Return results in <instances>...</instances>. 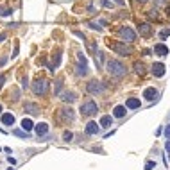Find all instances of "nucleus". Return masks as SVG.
<instances>
[{
  "instance_id": "nucleus-27",
  "label": "nucleus",
  "mask_w": 170,
  "mask_h": 170,
  "mask_svg": "<svg viewBox=\"0 0 170 170\" xmlns=\"http://www.w3.org/2000/svg\"><path fill=\"white\" fill-rule=\"evenodd\" d=\"M165 134H167V138H170V125L165 129Z\"/></svg>"
},
{
  "instance_id": "nucleus-11",
  "label": "nucleus",
  "mask_w": 170,
  "mask_h": 170,
  "mask_svg": "<svg viewBox=\"0 0 170 170\" xmlns=\"http://www.w3.org/2000/svg\"><path fill=\"white\" fill-rule=\"evenodd\" d=\"M138 31H140L141 36H149V34H151V25H149V23H140Z\"/></svg>"
},
{
  "instance_id": "nucleus-28",
  "label": "nucleus",
  "mask_w": 170,
  "mask_h": 170,
  "mask_svg": "<svg viewBox=\"0 0 170 170\" xmlns=\"http://www.w3.org/2000/svg\"><path fill=\"white\" fill-rule=\"evenodd\" d=\"M165 149H167V152H168V154H170V140H168V141H167V145H165Z\"/></svg>"
},
{
  "instance_id": "nucleus-29",
  "label": "nucleus",
  "mask_w": 170,
  "mask_h": 170,
  "mask_svg": "<svg viewBox=\"0 0 170 170\" xmlns=\"http://www.w3.org/2000/svg\"><path fill=\"white\" fill-rule=\"evenodd\" d=\"M2 83H4V75H0V86H2Z\"/></svg>"
},
{
  "instance_id": "nucleus-30",
  "label": "nucleus",
  "mask_w": 170,
  "mask_h": 170,
  "mask_svg": "<svg viewBox=\"0 0 170 170\" xmlns=\"http://www.w3.org/2000/svg\"><path fill=\"white\" fill-rule=\"evenodd\" d=\"M0 111H2V106H0Z\"/></svg>"
},
{
  "instance_id": "nucleus-19",
  "label": "nucleus",
  "mask_w": 170,
  "mask_h": 170,
  "mask_svg": "<svg viewBox=\"0 0 170 170\" xmlns=\"http://www.w3.org/2000/svg\"><path fill=\"white\" fill-rule=\"evenodd\" d=\"M47 131H49V125H47V124H38L36 125V133L38 134H45Z\"/></svg>"
},
{
  "instance_id": "nucleus-12",
  "label": "nucleus",
  "mask_w": 170,
  "mask_h": 170,
  "mask_svg": "<svg viewBox=\"0 0 170 170\" xmlns=\"http://www.w3.org/2000/svg\"><path fill=\"white\" fill-rule=\"evenodd\" d=\"M2 122L5 125H13L15 124V117H13L11 113H5V115H2Z\"/></svg>"
},
{
  "instance_id": "nucleus-1",
  "label": "nucleus",
  "mask_w": 170,
  "mask_h": 170,
  "mask_svg": "<svg viewBox=\"0 0 170 170\" xmlns=\"http://www.w3.org/2000/svg\"><path fill=\"white\" fill-rule=\"evenodd\" d=\"M106 66H107V72L111 73V75H115V77H122V75H125V66L120 63V61H117V59H109L106 63Z\"/></svg>"
},
{
  "instance_id": "nucleus-9",
  "label": "nucleus",
  "mask_w": 170,
  "mask_h": 170,
  "mask_svg": "<svg viewBox=\"0 0 170 170\" xmlns=\"http://www.w3.org/2000/svg\"><path fill=\"white\" fill-rule=\"evenodd\" d=\"M143 97H145L147 100H154L156 97H158V91H156L154 88H147V90L143 91Z\"/></svg>"
},
{
  "instance_id": "nucleus-5",
  "label": "nucleus",
  "mask_w": 170,
  "mask_h": 170,
  "mask_svg": "<svg viewBox=\"0 0 170 170\" xmlns=\"http://www.w3.org/2000/svg\"><path fill=\"white\" fill-rule=\"evenodd\" d=\"M120 36H122V41H127V43H131L134 41V38H136V34L133 29H129V27H124V29H120Z\"/></svg>"
},
{
  "instance_id": "nucleus-16",
  "label": "nucleus",
  "mask_w": 170,
  "mask_h": 170,
  "mask_svg": "<svg viewBox=\"0 0 170 170\" xmlns=\"http://www.w3.org/2000/svg\"><path fill=\"white\" fill-rule=\"evenodd\" d=\"M125 106L131 107V109H134V107H140V100H138V99H129Z\"/></svg>"
},
{
  "instance_id": "nucleus-7",
  "label": "nucleus",
  "mask_w": 170,
  "mask_h": 170,
  "mask_svg": "<svg viewBox=\"0 0 170 170\" xmlns=\"http://www.w3.org/2000/svg\"><path fill=\"white\" fill-rule=\"evenodd\" d=\"M152 73L156 77H163L165 75V66H163L161 63H154L152 65Z\"/></svg>"
},
{
  "instance_id": "nucleus-10",
  "label": "nucleus",
  "mask_w": 170,
  "mask_h": 170,
  "mask_svg": "<svg viewBox=\"0 0 170 170\" xmlns=\"http://www.w3.org/2000/svg\"><path fill=\"white\" fill-rule=\"evenodd\" d=\"M86 133H88V134H97V133H99L97 122H90V124L86 125Z\"/></svg>"
},
{
  "instance_id": "nucleus-31",
  "label": "nucleus",
  "mask_w": 170,
  "mask_h": 170,
  "mask_svg": "<svg viewBox=\"0 0 170 170\" xmlns=\"http://www.w3.org/2000/svg\"><path fill=\"white\" fill-rule=\"evenodd\" d=\"M140 2H145V0H140Z\"/></svg>"
},
{
  "instance_id": "nucleus-22",
  "label": "nucleus",
  "mask_w": 170,
  "mask_h": 170,
  "mask_svg": "<svg viewBox=\"0 0 170 170\" xmlns=\"http://www.w3.org/2000/svg\"><path fill=\"white\" fill-rule=\"evenodd\" d=\"M0 15L9 16V15H11V9H7V7H0Z\"/></svg>"
},
{
  "instance_id": "nucleus-23",
  "label": "nucleus",
  "mask_w": 170,
  "mask_h": 170,
  "mask_svg": "<svg viewBox=\"0 0 170 170\" xmlns=\"http://www.w3.org/2000/svg\"><path fill=\"white\" fill-rule=\"evenodd\" d=\"M134 68H136V72H138V73H143V72H145V70H143V65H141V63H136Z\"/></svg>"
},
{
  "instance_id": "nucleus-15",
  "label": "nucleus",
  "mask_w": 170,
  "mask_h": 170,
  "mask_svg": "<svg viewBox=\"0 0 170 170\" xmlns=\"http://www.w3.org/2000/svg\"><path fill=\"white\" fill-rule=\"evenodd\" d=\"M111 124H113V118L111 117H102L100 118V125L102 127H111Z\"/></svg>"
},
{
  "instance_id": "nucleus-6",
  "label": "nucleus",
  "mask_w": 170,
  "mask_h": 170,
  "mask_svg": "<svg viewBox=\"0 0 170 170\" xmlns=\"http://www.w3.org/2000/svg\"><path fill=\"white\" fill-rule=\"evenodd\" d=\"M88 91L93 93V95H99L104 91V86H102V83H99V81H90L88 83Z\"/></svg>"
},
{
  "instance_id": "nucleus-26",
  "label": "nucleus",
  "mask_w": 170,
  "mask_h": 170,
  "mask_svg": "<svg viewBox=\"0 0 170 170\" xmlns=\"http://www.w3.org/2000/svg\"><path fill=\"white\" fill-rule=\"evenodd\" d=\"M154 167H156V163H152V161H149V163H147V165H145V170H152Z\"/></svg>"
},
{
  "instance_id": "nucleus-21",
  "label": "nucleus",
  "mask_w": 170,
  "mask_h": 170,
  "mask_svg": "<svg viewBox=\"0 0 170 170\" xmlns=\"http://www.w3.org/2000/svg\"><path fill=\"white\" fill-rule=\"evenodd\" d=\"M167 36H170V29H163V31L159 32V38L163 39V38H167Z\"/></svg>"
},
{
  "instance_id": "nucleus-4",
  "label": "nucleus",
  "mask_w": 170,
  "mask_h": 170,
  "mask_svg": "<svg viewBox=\"0 0 170 170\" xmlns=\"http://www.w3.org/2000/svg\"><path fill=\"white\" fill-rule=\"evenodd\" d=\"M81 113H83L84 117H93V115L97 113V104H95L93 100L84 102V104L81 106Z\"/></svg>"
},
{
  "instance_id": "nucleus-25",
  "label": "nucleus",
  "mask_w": 170,
  "mask_h": 170,
  "mask_svg": "<svg viewBox=\"0 0 170 170\" xmlns=\"http://www.w3.org/2000/svg\"><path fill=\"white\" fill-rule=\"evenodd\" d=\"M63 138H65L66 141H70V140H72V133H70V131H66V133L63 134Z\"/></svg>"
},
{
  "instance_id": "nucleus-20",
  "label": "nucleus",
  "mask_w": 170,
  "mask_h": 170,
  "mask_svg": "<svg viewBox=\"0 0 170 170\" xmlns=\"http://www.w3.org/2000/svg\"><path fill=\"white\" fill-rule=\"evenodd\" d=\"M61 113H63V117L66 118V120H73V111L68 107V109H61Z\"/></svg>"
},
{
  "instance_id": "nucleus-14",
  "label": "nucleus",
  "mask_w": 170,
  "mask_h": 170,
  "mask_svg": "<svg viewBox=\"0 0 170 170\" xmlns=\"http://www.w3.org/2000/svg\"><path fill=\"white\" fill-rule=\"evenodd\" d=\"M25 111H29V113H38L39 109H38V106L36 104H32V102H27V104H25Z\"/></svg>"
},
{
  "instance_id": "nucleus-24",
  "label": "nucleus",
  "mask_w": 170,
  "mask_h": 170,
  "mask_svg": "<svg viewBox=\"0 0 170 170\" xmlns=\"http://www.w3.org/2000/svg\"><path fill=\"white\" fill-rule=\"evenodd\" d=\"M15 134L20 136V138H27V136H29V134H27V131H15Z\"/></svg>"
},
{
  "instance_id": "nucleus-3",
  "label": "nucleus",
  "mask_w": 170,
  "mask_h": 170,
  "mask_svg": "<svg viewBox=\"0 0 170 170\" xmlns=\"http://www.w3.org/2000/svg\"><path fill=\"white\" fill-rule=\"evenodd\" d=\"M32 91L36 95H45L47 91H49V83H47L45 79H38L36 83L32 84Z\"/></svg>"
},
{
  "instance_id": "nucleus-8",
  "label": "nucleus",
  "mask_w": 170,
  "mask_h": 170,
  "mask_svg": "<svg viewBox=\"0 0 170 170\" xmlns=\"http://www.w3.org/2000/svg\"><path fill=\"white\" fill-rule=\"evenodd\" d=\"M154 52L158 54V56H167V54H168V47H165L163 43H158V45H154Z\"/></svg>"
},
{
  "instance_id": "nucleus-13",
  "label": "nucleus",
  "mask_w": 170,
  "mask_h": 170,
  "mask_svg": "<svg viewBox=\"0 0 170 170\" xmlns=\"http://www.w3.org/2000/svg\"><path fill=\"white\" fill-rule=\"evenodd\" d=\"M61 99H63L65 102H73L75 100V95H73L72 91H63L61 93Z\"/></svg>"
},
{
  "instance_id": "nucleus-17",
  "label": "nucleus",
  "mask_w": 170,
  "mask_h": 170,
  "mask_svg": "<svg viewBox=\"0 0 170 170\" xmlns=\"http://www.w3.org/2000/svg\"><path fill=\"white\" fill-rule=\"evenodd\" d=\"M22 129H23V131H31V129H32V122L29 118H23L22 120Z\"/></svg>"
},
{
  "instance_id": "nucleus-2",
  "label": "nucleus",
  "mask_w": 170,
  "mask_h": 170,
  "mask_svg": "<svg viewBox=\"0 0 170 170\" xmlns=\"http://www.w3.org/2000/svg\"><path fill=\"white\" fill-rule=\"evenodd\" d=\"M107 47H111V49L115 52H118L120 56H131L133 54V49L129 45H125V43H111V41H107Z\"/></svg>"
},
{
  "instance_id": "nucleus-18",
  "label": "nucleus",
  "mask_w": 170,
  "mask_h": 170,
  "mask_svg": "<svg viewBox=\"0 0 170 170\" xmlns=\"http://www.w3.org/2000/svg\"><path fill=\"white\" fill-rule=\"evenodd\" d=\"M124 115H125V107H124V106H117V107H115V117L122 118Z\"/></svg>"
}]
</instances>
